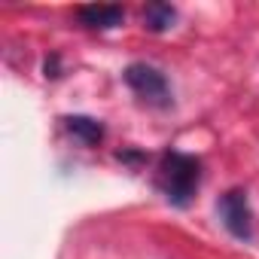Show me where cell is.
I'll use <instances>...</instances> for the list:
<instances>
[{
	"instance_id": "3",
	"label": "cell",
	"mask_w": 259,
	"mask_h": 259,
	"mask_svg": "<svg viewBox=\"0 0 259 259\" xmlns=\"http://www.w3.org/2000/svg\"><path fill=\"white\" fill-rule=\"evenodd\" d=\"M217 210H220L223 226H226L238 241H250V238H253V210H250V201H247V192H244V189H229V192H223L220 201H217Z\"/></svg>"
},
{
	"instance_id": "6",
	"label": "cell",
	"mask_w": 259,
	"mask_h": 259,
	"mask_svg": "<svg viewBox=\"0 0 259 259\" xmlns=\"http://www.w3.org/2000/svg\"><path fill=\"white\" fill-rule=\"evenodd\" d=\"M174 19H177V10H174L171 4H150V7L144 10V25H147L150 31H156V34L168 31V28L174 25Z\"/></svg>"
},
{
	"instance_id": "1",
	"label": "cell",
	"mask_w": 259,
	"mask_h": 259,
	"mask_svg": "<svg viewBox=\"0 0 259 259\" xmlns=\"http://www.w3.org/2000/svg\"><path fill=\"white\" fill-rule=\"evenodd\" d=\"M198 183H201V162L189 153H180V150H171L162 156V165H159V186L165 192V198L177 207H186L195 192H198Z\"/></svg>"
},
{
	"instance_id": "4",
	"label": "cell",
	"mask_w": 259,
	"mask_h": 259,
	"mask_svg": "<svg viewBox=\"0 0 259 259\" xmlns=\"http://www.w3.org/2000/svg\"><path fill=\"white\" fill-rule=\"evenodd\" d=\"M79 22L85 28H95V31H110V28H119L125 13L122 7H113V4H89V7H79L76 10Z\"/></svg>"
},
{
	"instance_id": "5",
	"label": "cell",
	"mask_w": 259,
	"mask_h": 259,
	"mask_svg": "<svg viewBox=\"0 0 259 259\" xmlns=\"http://www.w3.org/2000/svg\"><path fill=\"white\" fill-rule=\"evenodd\" d=\"M64 128L76 141H82L85 147H95L104 138V125L92 116H64Z\"/></svg>"
},
{
	"instance_id": "2",
	"label": "cell",
	"mask_w": 259,
	"mask_h": 259,
	"mask_svg": "<svg viewBox=\"0 0 259 259\" xmlns=\"http://www.w3.org/2000/svg\"><path fill=\"white\" fill-rule=\"evenodd\" d=\"M125 82L135 95H141L144 101L150 104H159L165 107L171 101V89H168V79L162 70H156L153 64H144V61H135L125 67Z\"/></svg>"
}]
</instances>
